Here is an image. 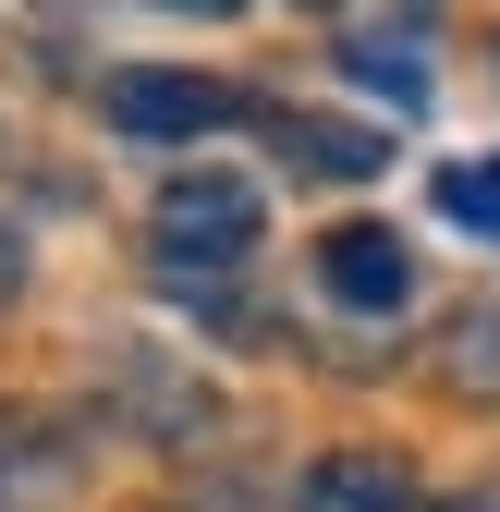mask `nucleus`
Returning a JSON list of instances; mask_svg holds the SVG:
<instances>
[{"mask_svg":"<svg viewBox=\"0 0 500 512\" xmlns=\"http://www.w3.org/2000/svg\"><path fill=\"white\" fill-rule=\"evenodd\" d=\"M257 232H269V208L244 171H171L147 196V244L171 269H232V256H257Z\"/></svg>","mask_w":500,"mask_h":512,"instance_id":"f257e3e1","label":"nucleus"},{"mask_svg":"<svg viewBox=\"0 0 500 512\" xmlns=\"http://www.w3.org/2000/svg\"><path fill=\"white\" fill-rule=\"evenodd\" d=\"M110 122L122 135H220V122H244V98L208 74H110Z\"/></svg>","mask_w":500,"mask_h":512,"instance_id":"f03ea898","label":"nucleus"},{"mask_svg":"<svg viewBox=\"0 0 500 512\" xmlns=\"http://www.w3.org/2000/svg\"><path fill=\"white\" fill-rule=\"evenodd\" d=\"M318 281H330L342 305H366V317H391V305L415 293V256H403V232H379V220H342V232L318 244Z\"/></svg>","mask_w":500,"mask_h":512,"instance_id":"7ed1b4c3","label":"nucleus"},{"mask_svg":"<svg viewBox=\"0 0 500 512\" xmlns=\"http://www.w3.org/2000/svg\"><path fill=\"white\" fill-rule=\"evenodd\" d=\"M305 512H427V500H415V476L391 452H330L305 476Z\"/></svg>","mask_w":500,"mask_h":512,"instance_id":"20e7f679","label":"nucleus"},{"mask_svg":"<svg viewBox=\"0 0 500 512\" xmlns=\"http://www.w3.org/2000/svg\"><path fill=\"white\" fill-rule=\"evenodd\" d=\"M269 135L293 147V171H330V183H366V171L391 159L366 122H305V110H269Z\"/></svg>","mask_w":500,"mask_h":512,"instance_id":"39448f33","label":"nucleus"},{"mask_svg":"<svg viewBox=\"0 0 500 512\" xmlns=\"http://www.w3.org/2000/svg\"><path fill=\"white\" fill-rule=\"evenodd\" d=\"M440 366H452V391H464V403H500V305L452 317V342H440Z\"/></svg>","mask_w":500,"mask_h":512,"instance_id":"423d86ee","label":"nucleus"},{"mask_svg":"<svg viewBox=\"0 0 500 512\" xmlns=\"http://www.w3.org/2000/svg\"><path fill=\"white\" fill-rule=\"evenodd\" d=\"M342 74H366V86H379V98H427V61H415V37H342Z\"/></svg>","mask_w":500,"mask_h":512,"instance_id":"0eeeda50","label":"nucleus"},{"mask_svg":"<svg viewBox=\"0 0 500 512\" xmlns=\"http://www.w3.org/2000/svg\"><path fill=\"white\" fill-rule=\"evenodd\" d=\"M440 220H464V232H488V244H500V159L440 171Z\"/></svg>","mask_w":500,"mask_h":512,"instance_id":"6e6552de","label":"nucleus"},{"mask_svg":"<svg viewBox=\"0 0 500 512\" xmlns=\"http://www.w3.org/2000/svg\"><path fill=\"white\" fill-rule=\"evenodd\" d=\"M159 13H208V25H220V13H244V0H159Z\"/></svg>","mask_w":500,"mask_h":512,"instance_id":"1a4fd4ad","label":"nucleus"},{"mask_svg":"<svg viewBox=\"0 0 500 512\" xmlns=\"http://www.w3.org/2000/svg\"><path fill=\"white\" fill-rule=\"evenodd\" d=\"M13 281H25V256H13V244H0V305H13Z\"/></svg>","mask_w":500,"mask_h":512,"instance_id":"9d476101","label":"nucleus"},{"mask_svg":"<svg viewBox=\"0 0 500 512\" xmlns=\"http://www.w3.org/2000/svg\"><path fill=\"white\" fill-rule=\"evenodd\" d=\"M305 13H342V0H305Z\"/></svg>","mask_w":500,"mask_h":512,"instance_id":"9b49d317","label":"nucleus"}]
</instances>
